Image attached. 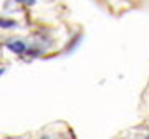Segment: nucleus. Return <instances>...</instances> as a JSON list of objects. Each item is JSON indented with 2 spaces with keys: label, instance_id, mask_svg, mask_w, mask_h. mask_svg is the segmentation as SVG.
<instances>
[{
  "label": "nucleus",
  "instance_id": "obj_1",
  "mask_svg": "<svg viewBox=\"0 0 149 139\" xmlns=\"http://www.w3.org/2000/svg\"><path fill=\"white\" fill-rule=\"evenodd\" d=\"M5 47L7 50H10L12 53L15 55H23L27 53V45H25V42H22V40H8V42H5Z\"/></svg>",
  "mask_w": 149,
  "mask_h": 139
},
{
  "label": "nucleus",
  "instance_id": "obj_2",
  "mask_svg": "<svg viewBox=\"0 0 149 139\" xmlns=\"http://www.w3.org/2000/svg\"><path fill=\"white\" fill-rule=\"evenodd\" d=\"M17 27V22L12 20V18H2L0 17V28H15Z\"/></svg>",
  "mask_w": 149,
  "mask_h": 139
},
{
  "label": "nucleus",
  "instance_id": "obj_3",
  "mask_svg": "<svg viewBox=\"0 0 149 139\" xmlns=\"http://www.w3.org/2000/svg\"><path fill=\"white\" fill-rule=\"evenodd\" d=\"M17 3H23V5H33L37 0H15Z\"/></svg>",
  "mask_w": 149,
  "mask_h": 139
},
{
  "label": "nucleus",
  "instance_id": "obj_4",
  "mask_svg": "<svg viewBox=\"0 0 149 139\" xmlns=\"http://www.w3.org/2000/svg\"><path fill=\"white\" fill-rule=\"evenodd\" d=\"M5 73V68H0V75H3Z\"/></svg>",
  "mask_w": 149,
  "mask_h": 139
},
{
  "label": "nucleus",
  "instance_id": "obj_5",
  "mask_svg": "<svg viewBox=\"0 0 149 139\" xmlns=\"http://www.w3.org/2000/svg\"><path fill=\"white\" fill-rule=\"evenodd\" d=\"M42 139H50V138H48V136H43V138Z\"/></svg>",
  "mask_w": 149,
  "mask_h": 139
},
{
  "label": "nucleus",
  "instance_id": "obj_6",
  "mask_svg": "<svg viewBox=\"0 0 149 139\" xmlns=\"http://www.w3.org/2000/svg\"><path fill=\"white\" fill-rule=\"evenodd\" d=\"M146 139H149V133H148V136H146Z\"/></svg>",
  "mask_w": 149,
  "mask_h": 139
}]
</instances>
